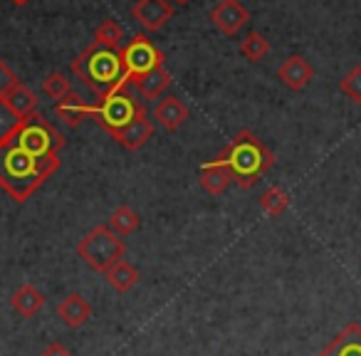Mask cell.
I'll list each match as a JSON object with an SVG mask.
<instances>
[{"label":"cell","instance_id":"obj_1","mask_svg":"<svg viewBox=\"0 0 361 356\" xmlns=\"http://www.w3.org/2000/svg\"><path fill=\"white\" fill-rule=\"evenodd\" d=\"M60 168V156L40 159L13 139L0 141V188L16 203L30 201L42 183Z\"/></svg>","mask_w":361,"mask_h":356},{"label":"cell","instance_id":"obj_2","mask_svg":"<svg viewBox=\"0 0 361 356\" xmlns=\"http://www.w3.org/2000/svg\"><path fill=\"white\" fill-rule=\"evenodd\" d=\"M70 70L77 80L85 82V85L94 92L97 99L109 94L114 87L129 82L126 80L121 47H106V45H99V42H92L90 47H85V50L77 55V60L72 62Z\"/></svg>","mask_w":361,"mask_h":356},{"label":"cell","instance_id":"obj_3","mask_svg":"<svg viewBox=\"0 0 361 356\" xmlns=\"http://www.w3.org/2000/svg\"><path fill=\"white\" fill-rule=\"evenodd\" d=\"M218 159L231 168L233 181L240 188H252L275 166V154L250 129L238 131Z\"/></svg>","mask_w":361,"mask_h":356},{"label":"cell","instance_id":"obj_4","mask_svg":"<svg viewBox=\"0 0 361 356\" xmlns=\"http://www.w3.org/2000/svg\"><path fill=\"white\" fill-rule=\"evenodd\" d=\"M141 114H146V109H144V104L136 99L134 92H131L129 82L114 87L109 94L99 97V99L92 104V119L104 131H109V134H116V131L124 129L126 124L139 119Z\"/></svg>","mask_w":361,"mask_h":356},{"label":"cell","instance_id":"obj_5","mask_svg":"<svg viewBox=\"0 0 361 356\" xmlns=\"http://www.w3.org/2000/svg\"><path fill=\"white\" fill-rule=\"evenodd\" d=\"M11 139L18 146H23L25 151H30L32 156H40V159H52V156H60V151L65 149V136L50 124L42 114L32 111L30 116L18 124V129L11 134Z\"/></svg>","mask_w":361,"mask_h":356},{"label":"cell","instance_id":"obj_6","mask_svg":"<svg viewBox=\"0 0 361 356\" xmlns=\"http://www.w3.org/2000/svg\"><path fill=\"white\" fill-rule=\"evenodd\" d=\"M126 245L109 226H97L87 233L85 238L77 245V255L87 262L94 272L104 275L106 270L116 265V262L124 260Z\"/></svg>","mask_w":361,"mask_h":356},{"label":"cell","instance_id":"obj_7","mask_svg":"<svg viewBox=\"0 0 361 356\" xmlns=\"http://www.w3.org/2000/svg\"><path fill=\"white\" fill-rule=\"evenodd\" d=\"M121 57H124L126 80H129V85H131V80L156 70V67H164V62H166V55L146 35L131 37L129 45L121 47Z\"/></svg>","mask_w":361,"mask_h":356},{"label":"cell","instance_id":"obj_8","mask_svg":"<svg viewBox=\"0 0 361 356\" xmlns=\"http://www.w3.org/2000/svg\"><path fill=\"white\" fill-rule=\"evenodd\" d=\"M211 23L223 35H235L250 23V13L240 0H221L211 8Z\"/></svg>","mask_w":361,"mask_h":356},{"label":"cell","instance_id":"obj_9","mask_svg":"<svg viewBox=\"0 0 361 356\" xmlns=\"http://www.w3.org/2000/svg\"><path fill=\"white\" fill-rule=\"evenodd\" d=\"M131 18L144 30L156 32L166 27V23L173 18V6H171V0H136L131 6Z\"/></svg>","mask_w":361,"mask_h":356},{"label":"cell","instance_id":"obj_10","mask_svg":"<svg viewBox=\"0 0 361 356\" xmlns=\"http://www.w3.org/2000/svg\"><path fill=\"white\" fill-rule=\"evenodd\" d=\"M277 80L292 92H302L312 80H314V67L302 55H292L277 67Z\"/></svg>","mask_w":361,"mask_h":356},{"label":"cell","instance_id":"obj_11","mask_svg":"<svg viewBox=\"0 0 361 356\" xmlns=\"http://www.w3.org/2000/svg\"><path fill=\"white\" fill-rule=\"evenodd\" d=\"M317 356H361V324L349 321Z\"/></svg>","mask_w":361,"mask_h":356},{"label":"cell","instance_id":"obj_12","mask_svg":"<svg viewBox=\"0 0 361 356\" xmlns=\"http://www.w3.org/2000/svg\"><path fill=\"white\" fill-rule=\"evenodd\" d=\"M198 181H201V188L208 196H223L228 191V186L233 183V173L221 159H213L201 166Z\"/></svg>","mask_w":361,"mask_h":356},{"label":"cell","instance_id":"obj_13","mask_svg":"<svg viewBox=\"0 0 361 356\" xmlns=\"http://www.w3.org/2000/svg\"><path fill=\"white\" fill-rule=\"evenodd\" d=\"M151 136H154V124L146 119V114H141L139 119H134L131 124H126L124 129L111 134V139L119 146H124L126 151H139L141 146L149 144Z\"/></svg>","mask_w":361,"mask_h":356},{"label":"cell","instance_id":"obj_14","mask_svg":"<svg viewBox=\"0 0 361 356\" xmlns=\"http://www.w3.org/2000/svg\"><path fill=\"white\" fill-rule=\"evenodd\" d=\"M57 314H60V319L65 321L70 329H77V326H85L87 321H90L92 305L82 295L72 292V295H67L65 300L60 302V307H57Z\"/></svg>","mask_w":361,"mask_h":356},{"label":"cell","instance_id":"obj_15","mask_svg":"<svg viewBox=\"0 0 361 356\" xmlns=\"http://www.w3.org/2000/svg\"><path fill=\"white\" fill-rule=\"evenodd\" d=\"M156 121L164 126L166 131H176L188 121V106L178 99V97H164L156 104Z\"/></svg>","mask_w":361,"mask_h":356},{"label":"cell","instance_id":"obj_16","mask_svg":"<svg viewBox=\"0 0 361 356\" xmlns=\"http://www.w3.org/2000/svg\"><path fill=\"white\" fill-rule=\"evenodd\" d=\"M171 82H173L171 80V72L166 70V67H156V70L131 80V87H134L141 97H146V99H159V97L171 87Z\"/></svg>","mask_w":361,"mask_h":356},{"label":"cell","instance_id":"obj_17","mask_svg":"<svg viewBox=\"0 0 361 356\" xmlns=\"http://www.w3.org/2000/svg\"><path fill=\"white\" fill-rule=\"evenodd\" d=\"M55 111H57V116H60V119L65 121L67 126L77 129L82 121L92 116V104H87V102L82 99L77 92H70L65 99L55 102Z\"/></svg>","mask_w":361,"mask_h":356},{"label":"cell","instance_id":"obj_18","mask_svg":"<svg viewBox=\"0 0 361 356\" xmlns=\"http://www.w3.org/2000/svg\"><path fill=\"white\" fill-rule=\"evenodd\" d=\"M11 307L23 317V319H30V317H35L37 312L45 307V295H42L37 287L23 285V287H18V290L13 292Z\"/></svg>","mask_w":361,"mask_h":356},{"label":"cell","instance_id":"obj_19","mask_svg":"<svg viewBox=\"0 0 361 356\" xmlns=\"http://www.w3.org/2000/svg\"><path fill=\"white\" fill-rule=\"evenodd\" d=\"M6 102H8V106H11V109L16 111L18 116H20V119L30 116L32 111L37 109V97H35V92H32L27 85H23V82H18V85L13 87L11 92H8Z\"/></svg>","mask_w":361,"mask_h":356},{"label":"cell","instance_id":"obj_20","mask_svg":"<svg viewBox=\"0 0 361 356\" xmlns=\"http://www.w3.org/2000/svg\"><path fill=\"white\" fill-rule=\"evenodd\" d=\"M104 277H106V282H109L111 290L124 295V292H129L131 287L139 282V270H136L134 265H129L126 260H121V262H116L111 270H106Z\"/></svg>","mask_w":361,"mask_h":356},{"label":"cell","instance_id":"obj_21","mask_svg":"<svg viewBox=\"0 0 361 356\" xmlns=\"http://www.w3.org/2000/svg\"><path fill=\"white\" fill-rule=\"evenodd\" d=\"M106 226H109L111 231L116 233V235H131V233L139 231L141 218H139V213L131 211L129 206H119V208H116V211L109 216Z\"/></svg>","mask_w":361,"mask_h":356},{"label":"cell","instance_id":"obj_22","mask_svg":"<svg viewBox=\"0 0 361 356\" xmlns=\"http://www.w3.org/2000/svg\"><path fill=\"white\" fill-rule=\"evenodd\" d=\"M260 208L267 213L270 218H277L290 208V196H287L285 188L280 186H270L265 193L260 196Z\"/></svg>","mask_w":361,"mask_h":356},{"label":"cell","instance_id":"obj_23","mask_svg":"<svg viewBox=\"0 0 361 356\" xmlns=\"http://www.w3.org/2000/svg\"><path fill=\"white\" fill-rule=\"evenodd\" d=\"M267 52H270V42L260 32H247V37L240 42V55L250 62H260Z\"/></svg>","mask_w":361,"mask_h":356},{"label":"cell","instance_id":"obj_24","mask_svg":"<svg viewBox=\"0 0 361 356\" xmlns=\"http://www.w3.org/2000/svg\"><path fill=\"white\" fill-rule=\"evenodd\" d=\"M121 40H124V30L116 20H104L99 27L94 30V42L106 47H119Z\"/></svg>","mask_w":361,"mask_h":356},{"label":"cell","instance_id":"obj_25","mask_svg":"<svg viewBox=\"0 0 361 356\" xmlns=\"http://www.w3.org/2000/svg\"><path fill=\"white\" fill-rule=\"evenodd\" d=\"M42 92H45L50 99L60 102L72 92V85H70V80L62 75V72H52V75H47V80L42 82Z\"/></svg>","mask_w":361,"mask_h":356},{"label":"cell","instance_id":"obj_26","mask_svg":"<svg viewBox=\"0 0 361 356\" xmlns=\"http://www.w3.org/2000/svg\"><path fill=\"white\" fill-rule=\"evenodd\" d=\"M339 90L349 97L354 104H361V65L351 67L344 77L339 80Z\"/></svg>","mask_w":361,"mask_h":356},{"label":"cell","instance_id":"obj_27","mask_svg":"<svg viewBox=\"0 0 361 356\" xmlns=\"http://www.w3.org/2000/svg\"><path fill=\"white\" fill-rule=\"evenodd\" d=\"M20 116L16 114V111L8 106L6 99H0V141L11 139V134L18 129V124H20Z\"/></svg>","mask_w":361,"mask_h":356},{"label":"cell","instance_id":"obj_28","mask_svg":"<svg viewBox=\"0 0 361 356\" xmlns=\"http://www.w3.org/2000/svg\"><path fill=\"white\" fill-rule=\"evenodd\" d=\"M18 82H20V80H18L16 72L6 65V60H0V99H6L8 92H11Z\"/></svg>","mask_w":361,"mask_h":356},{"label":"cell","instance_id":"obj_29","mask_svg":"<svg viewBox=\"0 0 361 356\" xmlns=\"http://www.w3.org/2000/svg\"><path fill=\"white\" fill-rule=\"evenodd\" d=\"M40 356H72V354H70V349H67L65 344H60V341H52L50 346H45V349H42Z\"/></svg>","mask_w":361,"mask_h":356},{"label":"cell","instance_id":"obj_30","mask_svg":"<svg viewBox=\"0 0 361 356\" xmlns=\"http://www.w3.org/2000/svg\"><path fill=\"white\" fill-rule=\"evenodd\" d=\"M11 3H13V6H27V3H30V0H11Z\"/></svg>","mask_w":361,"mask_h":356},{"label":"cell","instance_id":"obj_31","mask_svg":"<svg viewBox=\"0 0 361 356\" xmlns=\"http://www.w3.org/2000/svg\"><path fill=\"white\" fill-rule=\"evenodd\" d=\"M171 3H176V6H186V3H191V0H171Z\"/></svg>","mask_w":361,"mask_h":356}]
</instances>
